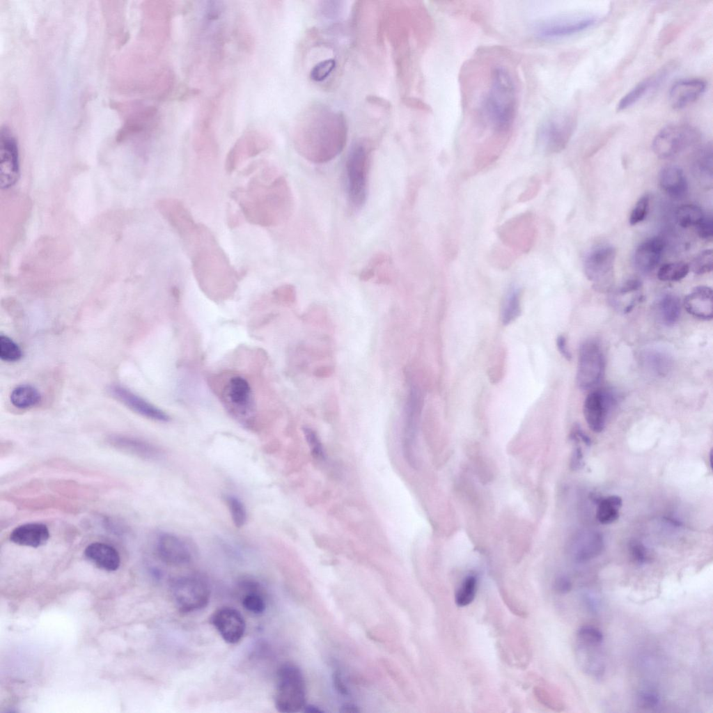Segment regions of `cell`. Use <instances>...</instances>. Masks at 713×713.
I'll list each match as a JSON object with an SVG mask.
<instances>
[{
  "label": "cell",
  "instance_id": "cell-1",
  "mask_svg": "<svg viewBox=\"0 0 713 713\" xmlns=\"http://www.w3.org/2000/svg\"><path fill=\"white\" fill-rule=\"evenodd\" d=\"M478 81L469 103V117L473 131L488 134L503 143L509 138L517 118L519 90L513 68L502 61L488 63Z\"/></svg>",
  "mask_w": 713,
  "mask_h": 713
},
{
  "label": "cell",
  "instance_id": "cell-2",
  "mask_svg": "<svg viewBox=\"0 0 713 713\" xmlns=\"http://www.w3.org/2000/svg\"><path fill=\"white\" fill-rule=\"evenodd\" d=\"M347 136L344 115L321 103L307 107L298 116L293 129L295 148L314 164L334 159L343 150Z\"/></svg>",
  "mask_w": 713,
  "mask_h": 713
},
{
  "label": "cell",
  "instance_id": "cell-3",
  "mask_svg": "<svg viewBox=\"0 0 713 713\" xmlns=\"http://www.w3.org/2000/svg\"><path fill=\"white\" fill-rule=\"evenodd\" d=\"M265 169L260 176L252 178L244 187L230 193L244 219L250 224L272 227L285 222L291 216L294 198L285 178Z\"/></svg>",
  "mask_w": 713,
  "mask_h": 713
},
{
  "label": "cell",
  "instance_id": "cell-4",
  "mask_svg": "<svg viewBox=\"0 0 713 713\" xmlns=\"http://www.w3.org/2000/svg\"><path fill=\"white\" fill-rule=\"evenodd\" d=\"M197 279L206 282L230 281L235 271L212 232L198 224L193 233L183 240Z\"/></svg>",
  "mask_w": 713,
  "mask_h": 713
},
{
  "label": "cell",
  "instance_id": "cell-5",
  "mask_svg": "<svg viewBox=\"0 0 713 713\" xmlns=\"http://www.w3.org/2000/svg\"><path fill=\"white\" fill-rule=\"evenodd\" d=\"M371 146L366 140L356 141L351 147L346 160L348 199L355 209L366 203Z\"/></svg>",
  "mask_w": 713,
  "mask_h": 713
},
{
  "label": "cell",
  "instance_id": "cell-6",
  "mask_svg": "<svg viewBox=\"0 0 713 713\" xmlns=\"http://www.w3.org/2000/svg\"><path fill=\"white\" fill-rule=\"evenodd\" d=\"M276 710L283 713H294L306 705V684L299 667L291 663L280 666L276 674L274 694Z\"/></svg>",
  "mask_w": 713,
  "mask_h": 713
},
{
  "label": "cell",
  "instance_id": "cell-7",
  "mask_svg": "<svg viewBox=\"0 0 713 713\" xmlns=\"http://www.w3.org/2000/svg\"><path fill=\"white\" fill-rule=\"evenodd\" d=\"M700 134L687 124H673L662 128L653 139L655 154L661 159L673 157L698 141Z\"/></svg>",
  "mask_w": 713,
  "mask_h": 713
},
{
  "label": "cell",
  "instance_id": "cell-8",
  "mask_svg": "<svg viewBox=\"0 0 713 713\" xmlns=\"http://www.w3.org/2000/svg\"><path fill=\"white\" fill-rule=\"evenodd\" d=\"M171 595L178 609L190 613L204 608L208 603L210 590L207 581L196 575L180 577L173 581Z\"/></svg>",
  "mask_w": 713,
  "mask_h": 713
},
{
  "label": "cell",
  "instance_id": "cell-9",
  "mask_svg": "<svg viewBox=\"0 0 713 713\" xmlns=\"http://www.w3.org/2000/svg\"><path fill=\"white\" fill-rule=\"evenodd\" d=\"M576 122V116L571 112L558 113L549 116L538 128L539 142L549 152L562 150L573 134Z\"/></svg>",
  "mask_w": 713,
  "mask_h": 713
},
{
  "label": "cell",
  "instance_id": "cell-10",
  "mask_svg": "<svg viewBox=\"0 0 713 713\" xmlns=\"http://www.w3.org/2000/svg\"><path fill=\"white\" fill-rule=\"evenodd\" d=\"M222 395L226 409L238 421L247 423L253 417L255 402L252 389L246 379L240 376L230 378Z\"/></svg>",
  "mask_w": 713,
  "mask_h": 713
},
{
  "label": "cell",
  "instance_id": "cell-11",
  "mask_svg": "<svg viewBox=\"0 0 713 713\" xmlns=\"http://www.w3.org/2000/svg\"><path fill=\"white\" fill-rule=\"evenodd\" d=\"M271 140L263 131L251 129L244 132L229 150L225 159L228 173L235 171L242 163L269 148Z\"/></svg>",
  "mask_w": 713,
  "mask_h": 713
},
{
  "label": "cell",
  "instance_id": "cell-12",
  "mask_svg": "<svg viewBox=\"0 0 713 713\" xmlns=\"http://www.w3.org/2000/svg\"><path fill=\"white\" fill-rule=\"evenodd\" d=\"M616 257V249L605 246L593 250L586 258L584 272L596 290L604 291L611 288Z\"/></svg>",
  "mask_w": 713,
  "mask_h": 713
},
{
  "label": "cell",
  "instance_id": "cell-13",
  "mask_svg": "<svg viewBox=\"0 0 713 713\" xmlns=\"http://www.w3.org/2000/svg\"><path fill=\"white\" fill-rule=\"evenodd\" d=\"M604 370V358L600 345L593 340L583 343L579 349L577 384L589 389L599 383Z\"/></svg>",
  "mask_w": 713,
  "mask_h": 713
},
{
  "label": "cell",
  "instance_id": "cell-14",
  "mask_svg": "<svg viewBox=\"0 0 713 713\" xmlns=\"http://www.w3.org/2000/svg\"><path fill=\"white\" fill-rule=\"evenodd\" d=\"M421 394L415 386L410 389L405 408L402 434V450L408 464L415 467L417 464L416 444L418 425L421 409Z\"/></svg>",
  "mask_w": 713,
  "mask_h": 713
},
{
  "label": "cell",
  "instance_id": "cell-15",
  "mask_svg": "<svg viewBox=\"0 0 713 713\" xmlns=\"http://www.w3.org/2000/svg\"><path fill=\"white\" fill-rule=\"evenodd\" d=\"M597 21L595 16L554 19L538 24L534 33L542 40L559 39L581 32L594 26Z\"/></svg>",
  "mask_w": 713,
  "mask_h": 713
},
{
  "label": "cell",
  "instance_id": "cell-16",
  "mask_svg": "<svg viewBox=\"0 0 713 713\" xmlns=\"http://www.w3.org/2000/svg\"><path fill=\"white\" fill-rule=\"evenodd\" d=\"M616 404L615 394L607 389L590 393L584 400L583 414L588 427L595 432L605 428L608 415Z\"/></svg>",
  "mask_w": 713,
  "mask_h": 713
},
{
  "label": "cell",
  "instance_id": "cell-17",
  "mask_svg": "<svg viewBox=\"0 0 713 713\" xmlns=\"http://www.w3.org/2000/svg\"><path fill=\"white\" fill-rule=\"evenodd\" d=\"M19 177L17 145L10 131L2 129L0 137V185L2 189L13 186Z\"/></svg>",
  "mask_w": 713,
  "mask_h": 713
},
{
  "label": "cell",
  "instance_id": "cell-18",
  "mask_svg": "<svg viewBox=\"0 0 713 713\" xmlns=\"http://www.w3.org/2000/svg\"><path fill=\"white\" fill-rule=\"evenodd\" d=\"M157 208L182 240L190 235L196 224L185 204L176 198H164L157 203Z\"/></svg>",
  "mask_w": 713,
  "mask_h": 713
},
{
  "label": "cell",
  "instance_id": "cell-19",
  "mask_svg": "<svg viewBox=\"0 0 713 713\" xmlns=\"http://www.w3.org/2000/svg\"><path fill=\"white\" fill-rule=\"evenodd\" d=\"M156 549L159 558L166 564L181 566L188 564L193 558L189 545L180 536L163 533L157 538Z\"/></svg>",
  "mask_w": 713,
  "mask_h": 713
},
{
  "label": "cell",
  "instance_id": "cell-20",
  "mask_svg": "<svg viewBox=\"0 0 713 713\" xmlns=\"http://www.w3.org/2000/svg\"><path fill=\"white\" fill-rule=\"evenodd\" d=\"M211 622L222 638L230 644L239 642L246 629L242 615L239 611L230 607H222L215 611Z\"/></svg>",
  "mask_w": 713,
  "mask_h": 713
},
{
  "label": "cell",
  "instance_id": "cell-21",
  "mask_svg": "<svg viewBox=\"0 0 713 713\" xmlns=\"http://www.w3.org/2000/svg\"><path fill=\"white\" fill-rule=\"evenodd\" d=\"M108 391L115 399L143 417L159 422H167L170 419L169 416L163 410L124 386L111 385Z\"/></svg>",
  "mask_w": 713,
  "mask_h": 713
},
{
  "label": "cell",
  "instance_id": "cell-22",
  "mask_svg": "<svg viewBox=\"0 0 713 713\" xmlns=\"http://www.w3.org/2000/svg\"><path fill=\"white\" fill-rule=\"evenodd\" d=\"M706 82L700 79L676 81L669 91V102L675 109H683L697 100L705 91Z\"/></svg>",
  "mask_w": 713,
  "mask_h": 713
},
{
  "label": "cell",
  "instance_id": "cell-23",
  "mask_svg": "<svg viewBox=\"0 0 713 713\" xmlns=\"http://www.w3.org/2000/svg\"><path fill=\"white\" fill-rule=\"evenodd\" d=\"M107 441L112 447L128 454L146 460H155L161 455V450L147 441L128 436L112 434Z\"/></svg>",
  "mask_w": 713,
  "mask_h": 713
},
{
  "label": "cell",
  "instance_id": "cell-24",
  "mask_svg": "<svg viewBox=\"0 0 713 713\" xmlns=\"http://www.w3.org/2000/svg\"><path fill=\"white\" fill-rule=\"evenodd\" d=\"M664 245L663 239L659 237L650 238L641 244L634 256L636 267L643 272L653 270L661 260Z\"/></svg>",
  "mask_w": 713,
  "mask_h": 713
},
{
  "label": "cell",
  "instance_id": "cell-25",
  "mask_svg": "<svg viewBox=\"0 0 713 713\" xmlns=\"http://www.w3.org/2000/svg\"><path fill=\"white\" fill-rule=\"evenodd\" d=\"M49 538V531L45 524L41 523L22 524L10 534V540L13 543L34 548L44 545Z\"/></svg>",
  "mask_w": 713,
  "mask_h": 713
},
{
  "label": "cell",
  "instance_id": "cell-26",
  "mask_svg": "<svg viewBox=\"0 0 713 713\" xmlns=\"http://www.w3.org/2000/svg\"><path fill=\"white\" fill-rule=\"evenodd\" d=\"M684 306L696 318L710 320L713 317L712 290L707 286H697L686 296Z\"/></svg>",
  "mask_w": 713,
  "mask_h": 713
},
{
  "label": "cell",
  "instance_id": "cell-27",
  "mask_svg": "<svg viewBox=\"0 0 713 713\" xmlns=\"http://www.w3.org/2000/svg\"><path fill=\"white\" fill-rule=\"evenodd\" d=\"M85 556L97 567L106 571H115L120 564L118 551L112 546L100 542H92L84 551Z\"/></svg>",
  "mask_w": 713,
  "mask_h": 713
},
{
  "label": "cell",
  "instance_id": "cell-28",
  "mask_svg": "<svg viewBox=\"0 0 713 713\" xmlns=\"http://www.w3.org/2000/svg\"><path fill=\"white\" fill-rule=\"evenodd\" d=\"M667 75L668 70L662 69L638 83L620 100L617 104V110L622 111L634 104L658 87Z\"/></svg>",
  "mask_w": 713,
  "mask_h": 713
},
{
  "label": "cell",
  "instance_id": "cell-29",
  "mask_svg": "<svg viewBox=\"0 0 713 713\" xmlns=\"http://www.w3.org/2000/svg\"><path fill=\"white\" fill-rule=\"evenodd\" d=\"M659 185L664 192L673 198H682L687 192L688 185L683 171L675 166L663 168L659 173Z\"/></svg>",
  "mask_w": 713,
  "mask_h": 713
},
{
  "label": "cell",
  "instance_id": "cell-30",
  "mask_svg": "<svg viewBox=\"0 0 713 713\" xmlns=\"http://www.w3.org/2000/svg\"><path fill=\"white\" fill-rule=\"evenodd\" d=\"M604 549L602 535L597 532H590L578 538L574 549V558L577 562H584L600 555Z\"/></svg>",
  "mask_w": 713,
  "mask_h": 713
},
{
  "label": "cell",
  "instance_id": "cell-31",
  "mask_svg": "<svg viewBox=\"0 0 713 713\" xmlns=\"http://www.w3.org/2000/svg\"><path fill=\"white\" fill-rule=\"evenodd\" d=\"M597 509L596 517L602 524H609L619 517L620 508L622 506V499L618 496H609L597 499Z\"/></svg>",
  "mask_w": 713,
  "mask_h": 713
},
{
  "label": "cell",
  "instance_id": "cell-32",
  "mask_svg": "<svg viewBox=\"0 0 713 713\" xmlns=\"http://www.w3.org/2000/svg\"><path fill=\"white\" fill-rule=\"evenodd\" d=\"M10 400L15 407L28 409L40 402L41 395L34 386L29 384H22L12 391Z\"/></svg>",
  "mask_w": 713,
  "mask_h": 713
},
{
  "label": "cell",
  "instance_id": "cell-33",
  "mask_svg": "<svg viewBox=\"0 0 713 713\" xmlns=\"http://www.w3.org/2000/svg\"><path fill=\"white\" fill-rule=\"evenodd\" d=\"M600 644L589 643L579 641L580 650H582V665L586 671L593 675H600L604 669L602 656L597 648Z\"/></svg>",
  "mask_w": 713,
  "mask_h": 713
},
{
  "label": "cell",
  "instance_id": "cell-34",
  "mask_svg": "<svg viewBox=\"0 0 713 713\" xmlns=\"http://www.w3.org/2000/svg\"><path fill=\"white\" fill-rule=\"evenodd\" d=\"M658 309L663 323L668 326L673 325L680 315V301L675 295H665L658 303Z\"/></svg>",
  "mask_w": 713,
  "mask_h": 713
},
{
  "label": "cell",
  "instance_id": "cell-35",
  "mask_svg": "<svg viewBox=\"0 0 713 713\" xmlns=\"http://www.w3.org/2000/svg\"><path fill=\"white\" fill-rule=\"evenodd\" d=\"M704 217L703 210L692 204L682 205L676 212L677 222L682 228L696 226Z\"/></svg>",
  "mask_w": 713,
  "mask_h": 713
},
{
  "label": "cell",
  "instance_id": "cell-36",
  "mask_svg": "<svg viewBox=\"0 0 713 713\" xmlns=\"http://www.w3.org/2000/svg\"><path fill=\"white\" fill-rule=\"evenodd\" d=\"M476 590L477 578L473 574L467 575L464 578L455 593L456 604L460 607L470 604L476 597Z\"/></svg>",
  "mask_w": 713,
  "mask_h": 713
},
{
  "label": "cell",
  "instance_id": "cell-37",
  "mask_svg": "<svg viewBox=\"0 0 713 713\" xmlns=\"http://www.w3.org/2000/svg\"><path fill=\"white\" fill-rule=\"evenodd\" d=\"M520 292L518 289H512L507 295L501 311V320L503 324H508L514 321L520 314Z\"/></svg>",
  "mask_w": 713,
  "mask_h": 713
},
{
  "label": "cell",
  "instance_id": "cell-38",
  "mask_svg": "<svg viewBox=\"0 0 713 713\" xmlns=\"http://www.w3.org/2000/svg\"><path fill=\"white\" fill-rule=\"evenodd\" d=\"M689 266L684 262L664 264L657 272V277L663 281H677L684 279L689 272Z\"/></svg>",
  "mask_w": 713,
  "mask_h": 713
},
{
  "label": "cell",
  "instance_id": "cell-39",
  "mask_svg": "<svg viewBox=\"0 0 713 713\" xmlns=\"http://www.w3.org/2000/svg\"><path fill=\"white\" fill-rule=\"evenodd\" d=\"M390 265L389 258L386 255L377 253L370 259L368 265L361 271L360 277L363 281L370 280L377 274L386 272V269L391 267Z\"/></svg>",
  "mask_w": 713,
  "mask_h": 713
},
{
  "label": "cell",
  "instance_id": "cell-40",
  "mask_svg": "<svg viewBox=\"0 0 713 713\" xmlns=\"http://www.w3.org/2000/svg\"><path fill=\"white\" fill-rule=\"evenodd\" d=\"M226 502L234 525L238 528L243 526L247 519L246 509L243 502L233 495L227 496Z\"/></svg>",
  "mask_w": 713,
  "mask_h": 713
},
{
  "label": "cell",
  "instance_id": "cell-41",
  "mask_svg": "<svg viewBox=\"0 0 713 713\" xmlns=\"http://www.w3.org/2000/svg\"><path fill=\"white\" fill-rule=\"evenodd\" d=\"M22 356V352L19 345L7 336H0V357L8 362L19 361Z\"/></svg>",
  "mask_w": 713,
  "mask_h": 713
},
{
  "label": "cell",
  "instance_id": "cell-42",
  "mask_svg": "<svg viewBox=\"0 0 713 713\" xmlns=\"http://www.w3.org/2000/svg\"><path fill=\"white\" fill-rule=\"evenodd\" d=\"M689 266V269L696 274H703L712 272L713 269L712 250L707 249L698 253Z\"/></svg>",
  "mask_w": 713,
  "mask_h": 713
},
{
  "label": "cell",
  "instance_id": "cell-43",
  "mask_svg": "<svg viewBox=\"0 0 713 713\" xmlns=\"http://www.w3.org/2000/svg\"><path fill=\"white\" fill-rule=\"evenodd\" d=\"M646 362L650 368L659 375L666 374L671 365L668 355L661 352H652L646 356Z\"/></svg>",
  "mask_w": 713,
  "mask_h": 713
},
{
  "label": "cell",
  "instance_id": "cell-44",
  "mask_svg": "<svg viewBox=\"0 0 713 713\" xmlns=\"http://www.w3.org/2000/svg\"><path fill=\"white\" fill-rule=\"evenodd\" d=\"M242 604L247 611L257 615L263 613L266 606L264 597L256 590L246 593L242 597Z\"/></svg>",
  "mask_w": 713,
  "mask_h": 713
},
{
  "label": "cell",
  "instance_id": "cell-45",
  "mask_svg": "<svg viewBox=\"0 0 713 713\" xmlns=\"http://www.w3.org/2000/svg\"><path fill=\"white\" fill-rule=\"evenodd\" d=\"M336 66L334 58H327L316 63L310 71V78L315 82H321L329 77Z\"/></svg>",
  "mask_w": 713,
  "mask_h": 713
},
{
  "label": "cell",
  "instance_id": "cell-46",
  "mask_svg": "<svg viewBox=\"0 0 713 713\" xmlns=\"http://www.w3.org/2000/svg\"><path fill=\"white\" fill-rule=\"evenodd\" d=\"M304 434L313 456L318 460H324L325 452L316 432L306 427L304 428Z\"/></svg>",
  "mask_w": 713,
  "mask_h": 713
},
{
  "label": "cell",
  "instance_id": "cell-47",
  "mask_svg": "<svg viewBox=\"0 0 713 713\" xmlns=\"http://www.w3.org/2000/svg\"><path fill=\"white\" fill-rule=\"evenodd\" d=\"M649 201L650 198L648 195H644L638 200L629 218L631 225H636L645 218L649 208Z\"/></svg>",
  "mask_w": 713,
  "mask_h": 713
},
{
  "label": "cell",
  "instance_id": "cell-48",
  "mask_svg": "<svg viewBox=\"0 0 713 713\" xmlns=\"http://www.w3.org/2000/svg\"><path fill=\"white\" fill-rule=\"evenodd\" d=\"M578 641L589 643L601 644L603 641L602 632L593 626H583L577 633Z\"/></svg>",
  "mask_w": 713,
  "mask_h": 713
},
{
  "label": "cell",
  "instance_id": "cell-49",
  "mask_svg": "<svg viewBox=\"0 0 713 713\" xmlns=\"http://www.w3.org/2000/svg\"><path fill=\"white\" fill-rule=\"evenodd\" d=\"M629 554L633 561L639 565L649 561V554L646 547L641 542L634 540L629 544Z\"/></svg>",
  "mask_w": 713,
  "mask_h": 713
},
{
  "label": "cell",
  "instance_id": "cell-50",
  "mask_svg": "<svg viewBox=\"0 0 713 713\" xmlns=\"http://www.w3.org/2000/svg\"><path fill=\"white\" fill-rule=\"evenodd\" d=\"M659 702L658 695L651 691L641 692L638 697V704L643 709H653L656 707Z\"/></svg>",
  "mask_w": 713,
  "mask_h": 713
},
{
  "label": "cell",
  "instance_id": "cell-51",
  "mask_svg": "<svg viewBox=\"0 0 713 713\" xmlns=\"http://www.w3.org/2000/svg\"><path fill=\"white\" fill-rule=\"evenodd\" d=\"M698 235L704 240H712L713 237V221L711 217H704L696 226Z\"/></svg>",
  "mask_w": 713,
  "mask_h": 713
},
{
  "label": "cell",
  "instance_id": "cell-52",
  "mask_svg": "<svg viewBox=\"0 0 713 713\" xmlns=\"http://www.w3.org/2000/svg\"><path fill=\"white\" fill-rule=\"evenodd\" d=\"M572 587V582L567 577L565 576H560L555 580V590L560 593H569L571 590Z\"/></svg>",
  "mask_w": 713,
  "mask_h": 713
},
{
  "label": "cell",
  "instance_id": "cell-53",
  "mask_svg": "<svg viewBox=\"0 0 713 713\" xmlns=\"http://www.w3.org/2000/svg\"><path fill=\"white\" fill-rule=\"evenodd\" d=\"M556 345L559 352L561 355L567 361H570L572 358L570 352L569 351L567 345L566 339L563 336H559L556 339Z\"/></svg>",
  "mask_w": 713,
  "mask_h": 713
},
{
  "label": "cell",
  "instance_id": "cell-54",
  "mask_svg": "<svg viewBox=\"0 0 713 713\" xmlns=\"http://www.w3.org/2000/svg\"><path fill=\"white\" fill-rule=\"evenodd\" d=\"M583 464V453L581 448H576L572 453L570 466L574 470L580 469Z\"/></svg>",
  "mask_w": 713,
  "mask_h": 713
},
{
  "label": "cell",
  "instance_id": "cell-55",
  "mask_svg": "<svg viewBox=\"0 0 713 713\" xmlns=\"http://www.w3.org/2000/svg\"><path fill=\"white\" fill-rule=\"evenodd\" d=\"M571 438L577 441H582L587 446L591 444L590 439L581 430L579 427H574L571 432Z\"/></svg>",
  "mask_w": 713,
  "mask_h": 713
},
{
  "label": "cell",
  "instance_id": "cell-56",
  "mask_svg": "<svg viewBox=\"0 0 713 713\" xmlns=\"http://www.w3.org/2000/svg\"><path fill=\"white\" fill-rule=\"evenodd\" d=\"M340 712H359V710L357 709V707L354 706V705H352V704H345L341 707Z\"/></svg>",
  "mask_w": 713,
  "mask_h": 713
},
{
  "label": "cell",
  "instance_id": "cell-57",
  "mask_svg": "<svg viewBox=\"0 0 713 713\" xmlns=\"http://www.w3.org/2000/svg\"><path fill=\"white\" fill-rule=\"evenodd\" d=\"M304 711L309 713H322L323 711L313 705H305Z\"/></svg>",
  "mask_w": 713,
  "mask_h": 713
}]
</instances>
